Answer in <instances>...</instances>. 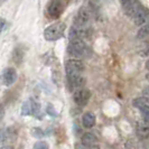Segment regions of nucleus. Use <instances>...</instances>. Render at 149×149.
Instances as JSON below:
<instances>
[{
	"mask_svg": "<svg viewBox=\"0 0 149 149\" xmlns=\"http://www.w3.org/2000/svg\"><path fill=\"white\" fill-rule=\"evenodd\" d=\"M67 54L73 56L74 58L81 60V58L90 57L92 54V51L84 42V39L74 38V39H71L70 44L67 46Z\"/></svg>",
	"mask_w": 149,
	"mask_h": 149,
	"instance_id": "nucleus-1",
	"label": "nucleus"
},
{
	"mask_svg": "<svg viewBox=\"0 0 149 149\" xmlns=\"http://www.w3.org/2000/svg\"><path fill=\"white\" fill-rule=\"evenodd\" d=\"M94 16V7L92 3L86 2L82 7L79 9L77 14L74 18L73 25H79V26H90V22L92 17Z\"/></svg>",
	"mask_w": 149,
	"mask_h": 149,
	"instance_id": "nucleus-2",
	"label": "nucleus"
},
{
	"mask_svg": "<svg viewBox=\"0 0 149 149\" xmlns=\"http://www.w3.org/2000/svg\"><path fill=\"white\" fill-rule=\"evenodd\" d=\"M85 66L83 62L79 58H71L65 62V73H66L67 80H73L83 76V72Z\"/></svg>",
	"mask_w": 149,
	"mask_h": 149,
	"instance_id": "nucleus-3",
	"label": "nucleus"
},
{
	"mask_svg": "<svg viewBox=\"0 0 149 149\" xmlns=\"http://www.w3.org/2000/svg\"><path fill=\"white\" fill-rule=\"evenodd\" d=\"M66 29L65 22H57L49 25L44 30V38L48 42H55L64 37V33Z\"/></svg>",
	"mask_w": 149,
	"mask_h": 149,
	"instance_id": "nucleus-4",
	"label": "nucleus"
},
{
	"mask_svg": "<svg viewBox=\"0 0 149 149\" xmlns=\"http://www.w3.org/2000/svg\"><path fill=\"white\" fill-rule=\"evenodd\" d=\"M68 1L70 0H51L46 8V13L48 17L53 19H58L65 11Z\"/></svg>",
	"mask_w": 149,
	"mask_h": 149,
	"instance_id": "nucleus-5",
	"label": "nucleus"
},
{
	"mask_svg": "<svg viewBox=\"0 0 149 149\" xmlns=\"http://www.w3.org/2000/svg\"><path fill=\"white\" fill-rule=\"evenodd\" d=\"M90 97H91V91L84 88H79L73 94V101L77 107H85L89 103Z\"/></svg>",
	"mask_w": 149,
	"mask_h": 149,
	"instance_id": "nucleus-6",
	"label": "nucleus"
},
{
	"mask_svg": "<svg viewBox=\"0 0 149 149\" xmlns=\"http://www.w3.org/2000/svg\"><path fill=\"white\" fill-rule=\"evenodd\" d=\"M91 34V27L90 26H79V25H73L70 30V39L74 38H80L84 39L88 38Z\"/></svg>",
	"mask_w": 149,
	"mask_h": 149,
	"instance_id": "nucleus-7",
	"label": "nucleus"
},
{
	"mask_svg": "<svg viewBox=\"0 0 149 149\" xmlns=\"http://www.w3.org/2000/svg\"><path fill=\"white\" fill-rule=\"evenodd\" d=\"M17 77H18V74H17L16 68H14V67H7V68H5L3 72H2V74H1L2 83L6 86H11L17 81Z\"/></svg>",
	"mask_w": 149,
	"mask_h": 149,
	"instance_id": "nucleus-8",
	"label": "nucleus"
},
{
	"mask_svg": "<svg viewBox=\"0 0 149 149\" xmlns=\"http://www.w3.org/2000/svg\"><path fill=\"white\" fill-rule=\"evenodd\" d=\"M17 138V131L14 127L5 128L0 130V142L1 143H11Z\"/></svg>",
	"mask_w": 149,
	"mask_h": 149,
	"instance_id": "nucleus-9",
	"label": "nucleus"
},
{
	"mask_svg": "<svg viewBox=\"0 0 149 149\" xmlns=\"http://www.w3.org/2000/svg\"><path fill=\"white\" fill-rule=\"evenodd\" d=\"M141 6L139 0H125L122 2V8L125 14L129 17H132L134 15V13L137 11V9Z\"/></svg>",
	"mask_w": 149,
	"mask_h": 149,
	"instance_id": "nucleus-10",
	"label": "nucleus"
},
{
	"mask_svg": "<svg viewBox=\"0 0 149 149\" xmlns=\"http://www.w3.org/2000/svg\"><path fill=\"white\" fill-rule=\"evenodd\" d=\"M81 142H82L83 147H86V148H99L97 138L93 132H85L82 136Z\"/></svg>",
	"mask_w": 149,
	"mask_h": 149,
	"instance_id": "nucleus-11",
	"label": "nucleus"
},
{
	"mask_svg": "<svg viewBox=\"0 0 149 149\" xmlns=\"http://www.w3.org/2000/svg\"><path fill=\"white\" fill-rule=\"evenodd\" d=\"M134 18V22L137 26H141L145 22H147V18H148V10L143 6H140V7L137 9V11L134 13V15L132 16Z\"/></svg>",
	"mask_w": 149,
	"mask_h": 149,
	"instance_id": "nucleus-12",
	"label": "nucleus"
},
{
	"mask_svg": "<svg viewBox=\"0 0 149 149\" xmlns=\"http://www.w3.org/2000/svg\"><path fill=\"white\" fill-rule=\"evenodd\" d=\"M25 47L24 45H18L16 46L15 49L13 51V62L17 64V65H20L24 61V57H25Z\"/></svg>",
	"mask_w": 149,
	"mask_h": 149,
	"instance_id": "nucleus-13",
	"label": "nucleus"
},
{
	"mask_svg": "<svg viewBox=\"0 0 149 149\" xmlns=\"http://www.w3.org/2000/svg\"><path fill=\"white\" fill-rule=\"evenodd\" d=\"M95 116L93 112H85L83 114V118H82V123H83V127L85 128H93L94 125H95Z\"/></svg>",
	"mask_w": 149,
	"mask_h": 149,
	"instance_id": "nucleus-14",
	"label": "nucleus"
},
{
	"mask_svg": "<svg viewBox=\"0 0 149 149\" xmlns=\"http://www.w3.org/2000/svg\"><path fill=\"white\" fill-rule=\"evenodd\" d=\"M137 136L140 140L147 139L149 136V127L147 122H142V123H138L137 126Z\"/></svg>",
	"mask_w": 149,
	"mask_h": 149,
	"instance_id": "nucleus-15",
	"label": "nucleus"
},
{
	"mask_svg": "<svg viewBox=\"0 0 149 149\" xmlns=\"http://www.w3.org/2000/svg\"><path fill=\"white\" fill-rule=\"evenodd\" d=\"M132 105H134L136 109H139V110H142L145 108H149L148 99H147V97H136L134 101H132Z\"/></svg>",
	"mask_w": 149,
	"mask_h": 149,
	"instance_id": "nucleus-16",
	"label": "nucleus"
},
{
	"mask_svg": "<svg viewBox=\"0 0 149 149\" xmlns=\"http://www.w3.org/2000/svg\"><path fill=\"white\" fill-rule=\"evenodd\" d=\"M30 100V105H31V116L37 117L38 119H40V104L37 100L35 99H29Z\"/></svg>",
	"mask_w": 149,
	"mask_h": 149,
	"instance_id": "nucleus-17",
	"label": "nucleus"
},
{
	"mask_svg": "<svg viewBox=\"0 0 149 149\" xmlns=\"http://www.w3.org/2000/svg\"><path fill=\"white\" fill-rule=\"evenodd\" d=\"M22 116L24 117H28L31 116V105H30V100L25 101L22 105Z\"/></svg>",
	"mask_w": 149,
	"mask_h": 149,
	"instance_id": "nucleus-18",
	"label": "nucleus"
},
{
	"mask_svg": "<svg viewBox=\"0 0 149 149\" xmlns=\"http://www.w3.org/2000/svg\"><path fill=\"white\" fill-rule=\"evenodd\" d=\"M148 31H149V26L148 24H143V25H141V28L139 29V31H138V36L137 37L139 38V39H143V38H146L147 36H148Z\"/></svg>",
	"mask_w": 149,
	"mask_h": 149,
	"instance_id": "nucleus-19",
	"label": "nucleus"
},
{
	"mask_svg": "<svg viewBox=\"0 0 149 149\" xmlns=\"http://www.w3.org/2000/svg\"><path fill=\"white\" fill-rule=\"evenodd\" d=\"M46 113H47V114H49L51 117H54V118H56V117L58 116V113H57V111L55 110L54 105H52L51 103H48L47 107H46Z\"/></svg>",
	"mask_w": 149,
	"mask_h": 149,
	"instance_id": "nucleus-20",
	"label": "nucleus"
},
{
	"mask_svg": "<svg viewBox=\"0 0 149 149\" xmlns=\"http://www.w3.org/2000/svg\"><path fill=\"white\" fill-rule=\"evenodd\" d=\"M34 148H35V149H48V148H49V146H48V143H47L46 141L40 140V141L35 142Z\"/></svg>",
	"mask_w": 149,
	"mask_h": 149,
	"instance_id": "nucleus-21",
	"label": "nucleus"
},
{
	"mask_svg": "<svg viewBox=\"0 0 149 149\" xmlns=\"http://www.w3.org/2000/svg\"><path fill=\"white\" fill-rule=\"evenodd\" d=\"M31 132H33V136L36 137V138H42V137H44V131H43L40 128H35V129H33Z\"/></svg>",
	"mask_w": 149,
	"mask_h": 149,
	"instance_id": "nucleus-22",
	"label": "nucleus"
},
{
	"mask_svg": "<svg viewBox=\"0 0 149 149\" xmlns=\"http://www.w3.org/2000/svg\"><path fill=\"white\" fill-rule=\"evenodd\" d=\"M3 117H5V107L3 104H0V122L3 119Z\"/></svg>",
	"mask_w": 149,
	"mask_h": 149,
	"instance_id": "nucleus-23",
	"label": "nucleus"
},
{
	"mask_svg": "<svg viewBox=\"0 0 149 149\" xmlns=\"http://www.w3.org/2000/svg\"><path fill=\"white\" fill-rule=\"evenodd\" d=\"M6 1H8V0H0V6H2V5L6 2Z\"/></svg>",
	"mask_w": 149,
	"mask_h": 149,
	"instance_id": "nucleus-24",
	"label": "nucleus"
},
{
	"mask_svg": "<svg viewBox=\"0 0 149 149\" xmlns=\"http://www.w3.org/2000/svg\"><path fill=\"white\" fill-rule=\"evenodd\" d=\"M123 1H125V0H120V2H121V3H122V2H123Z\"/></svg>",
	"mask_w": 149,
	"mask_h": 149,
	"instance_id": "nucleus-25",
	"label": "nucleus"
}]
</instances>
